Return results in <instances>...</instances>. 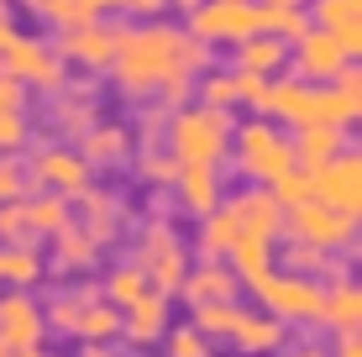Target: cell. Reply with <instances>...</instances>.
<instances>
[{"instance_id": "cell-1", "label": "cell", "mask_w": 362, "mask_h": 357, "mask_svg": "<svg viewBox=\"0 0 362 357\" xmlns=\"http://www.w3.org/2000/svg\"><path fill=\"white\" fill-rule=\"evenodd\" d=\"M205 64H210V47L194 42L184 27L142 21V27H121L116 58H110V79L127 95H158V100L179 105V100H189Z\"/></svg>"}, {"instance_id": "cell-2", "label": "cell", "mask_w": 362, "mask_h": 357, "mask_svg": "<svg viewBox=\"0 0 362 357\" xmlns=\"http://www.w3.org/2000/svg\"><path fill=\"white\" fill-rule=\"evenodd\" d=\"M257 116H273V121H289V127H352L357 110H362V84H357V69L336 84H310V79H263L252 100Z\"/></svg>"}, {"instance_id": "cell-3", "label": "cell", "mask_w": 362, "mask_h": 357, "mask_svg": "<svg viewBox=\"0 0 362 357\" xmlns=\"http://www.w3.org/2000/svg\"><path fill=\"white\" fill-rule=\"evenodd\" d=\"M231 110H216V105H184L163 121V137H168V153L173 163H205V168H221V158L231 153Z\"/></svg>"}, {"instance_id": "cell-4", "label": "cell", "mask_w": 362, "mask_h": 357, "mask_svg": "<svg viewBox=\"0 0 362 357\" xmlns=\"http://www.w3.org/2000/svg\"><path fill=\"white\" fill-rule=\"evenodd\" d=\"M252 294L268 305V315L273 321H294V326H310V321H320V310H326V284H315V279H305V274H257L252 279Z\"/></svg>"}, {"instance_id": "cell-5", "label": "cell", "mask_w": 362, "mask_h": 357, "mask_svg": "<svg viewBox=\"0 0 362 357\" xmlns=\"http://www.w3.org/2000/svg\"><path fill=\"white\" fill-rule=\"evenodd\" d=\"M231 142H236V168H242L247 179H257L263 189L279 174L294 168V142L284 137L273 121H247V127L231 131Z\"/></svg>"}, {"instance_id": "cell-6", "label": "cell", "mask_w": 362, "mask_h": 357, "mask_svg": "<svg viewBox=\"0 0 362 357\" xmlns=\"http://www.w3.org/2000/svg\"><path fill=\"white\" fill-rule=\"evenodd\" d=\"M136 268H142V279H147V289H158V294H179L184 284V242H179V231L168 226V216H153L142 226V237H136Z\"/></svg>"}, {"instance_id": "cell-7", "label": "cell", "mask_w": 362, "mask_h": 357, "mask_svg": "<svg viewBox=\"0 0 362 357\" xmlns=\"http://www.w3.org/2000/svg\"><path fill=\"white\" fill-rule=\"evenodd\" d=\"M284 231L294 242L320 247V252H352L357 247V216L336 211V205H320V200H305L294 211H284Z\"/></svg>"}, {"instance_id": "cell-8", "label": "cell", "mask_w": 362, "mask_h": 357, "mask_svg": "<svg viewBox=\"0 0 362 357\" xmlns=\"http://www.w3.org/2000/svg\"><path fill=\"white\" fill-rule=\"evenodd\" d=\"M69 64L53 53V42L47 37H11V47L0 53V74H11V79L21 84V90H64L69 84V74H64Z\"/></svg>"}, {"instance_id": "cell-9", "label": "cell", "mask_w": 362, "mask_h": 357, "mask_svg": "<svg viewBox=\"0 0 362 357\" xmlns=\"http://www.w3.org/2000/svg\"><path fill=\"white\" fill-rule=\"evenodd\" d=\"M194 42H247V37H257V0H205L199 11H189V27Z\"/></svg>"}, {"instance_id": "cell-10", "label": "cell", "mask_w": 362, "mask_h": 357, "mask_svg": "<svg viewBox=\"0 0 362 357\" xmlns=\"http://www.w3.org/2000/svg\"><path fill=\"white\" fill-rule=\"evenodd\" d=\"M289 69H294V79H310V84H336V79H346V74H352V53H346V47L336 42L331 32L310 27V32L294 42Z\"/></svg>"}, {"instance_id": "cell-11", "label": "cell", "mask_w": 362, "mask_h": 357, "mask_svg": "<svg viewBox=\"0 0 362 357\" xmlns=\"http://www.w3.org/2000/svg\"><path fill=\"white\" fill-rule=\"evenodd\" d=\"M116 42H121V27H105V16L84 21V27H69L53 37V53L74 69H90V74H105L110 58H116Z\"/></svg>"}, {"instance_id": "cell-12", "label": "cell", "mask_w": 362, "mask_h": 357, "mask_svg": "<svg viewBox=\"0 0 362 357\" xmlns=\"http://www.w3.org/2000/svg\"><path fill=\"white\" fill-rule=\"evenodd\" d=\"M310 200L336 205V211H346V216L362 211V158L352 153V147L336 153L331 163H320L315 174H310Z\"/></svg>"}, {"instance_id": "cell-13", "label": "cell", "mask_w": 362, "mask_h": 357, "mask_svg": "<svg viewBox=\"0 0 362 357\" xmlns=\"http://www.w3.org/2000/svg\"><path fill=\"white\" fill-rule=\"evenodd\" d=\"M90 174L95 168L79 158V147H64V142H47V147H37L32 153V179L42 184V189H53V194H84L90 189Z\"/></svg>"}, {"instance_id": "cell-14", "label": "cell", "mask_w": 362, "mask_h": 357, "mask_svg": "<svg viewBox=\"0 0 362 357\" xmlns=\"http://www.w3.org/2000/svg\"><path fill=\"white\" fill-rule=\"evenodd\" d=\"M226 216H231L236 237H268V242L284 237V211H279V200H273L268 189H242V194H231V200H226ZM236 237H231V242H236Z\"/></svg>"}, {"instance_id": "cell-15", "label": "cell", "mask_w": 362, "mask_h": 357, "mask_svg": "<svg viewBox=\"0 0 362 357\" xmlns=\"http://www.w3.org/2000/svg\"><path fill=\"white\" fill-rule=\"evenodd\" d=\"M42 305L32 300V294H21V289H11V294H0V341H6L11 352H27V347H42Z\"/></svg>"}, {"instance_id": "cell-16", "label": "cell", "mask_w": 362, "mask_h": 357, "mask_svg": "<svg viewBox=\"0 0 362 357\" xmlns=\"http://www.w3.org/2000/svg\"><path fill=\"white\" fill-rule=\"evenodd\" d=\"M236 289H242V279L221 257H205L199 268H184V284H179V294L189 305H226V300H236Z\"/></svg>"}, {"instance_id": "cell-17", "label": "cell", "mask_w": 362, "mask_h": 357, "mask_svg": "<svg viewBox=\"0 0 362 357\" xmlns=\"http://www.w3.org/2000/svg\"><path fill=\"white\" fill-rule=\"evenodd\" d=\"M305 16H310V27L331 32L336 42L357 58V47H362V0H315V11H305Z\"/></svg>"}, {"instance_id": "cell-18", "label": "cell", "mask_w": 362, "mask_h": 357, "mask_svg": "<svg viewBox=\"0 0 362 357\" xmlns=\"http://www.w3.org/2000/svg\"><path fill=\"white\" fill-rule=\"evenodd\" d=\"M289 142H294V168L315 174L320 163H331L336 153H346V142H352V127H299Z\"/></svg>"}, {"instance_id": "cell-19", "label": "cell", "mask_w": 362, "mask_h": 357, "mask_svg": "<svg viewBox=\"0 0 362 357\" xmlns=\"http://www.w3.org/2000/svg\"><path fill=\"white\" fill-rule=\"evenodd\" d=\"M173 189H179V205L189 216H210L221 205V168H205V163H179L173 174Z\"/></svg>"}, {"instance_id": "cell-20", "label": "cell", "mask_w": 362, "mask_h": 357, "mask_svg": "<svg viewBox=\"0 0 362 357\" xmlns=\"http://www.w3.org/2000/svg\"><path fill=\"white\" fill-rule=\"evenodd\" d=\"M163 331H168V294L147 289L136 305H127V310H121V336H127V341H136V347L158 341Z\"/></svg>"}, {"instance_id": "cell-21", "label": "cell", "mask_w": 362, "mask_h": 357, "mask_svg": "<svg viewBox=\"0 0 362 357\" xmlns=\"http://www.w3.org/2000/svg\"><path fill=\"white\" fill-rule=\"evenodd\" d=\"M74 200L84 205V237L95 242V247H110L116 242V231H121V221H127V211H121V200L116 194H105V189H84V194H74Z\"/></svg>"}, {"instance_id": "cell-22", "label": "cell", "mask_w": 362, "mask_h": 357, "mask_svg": "<svg viewBox=\"0 0 362 357\" xmlns=\"http://www.w3.org/2000/svg\"><path fill=\"white\" fill-rule=\"evenodd\" d=\"M205 100L199 105H216V110H231V105H252L257 90H263V74H242V69H226V74H205L199 79Z\"/></svg>"}, {"instance_id": "cell-23", "label": "cell", "mask_w": 362, "mask_h": 357, "mask_svg": "<svg viewBox=\"0 0 362 357\" xmlns=\"http://www.w3.org/2000/svg\"><path fill=\"white\" fill-rule=\"evenodd\" d=\"M95 90L90 84H64V90H53V127L69 131V137H84V131L95 127Z\"/></svg>"}, {"instance_id": "cell-24", "label": "cell", "mask_w": 362, "mask_h": 357, "mask_svg": "<svg viewBox=\"0 0 362 357\" xmlns=\"http://www.w3.org/2000/svg\"><path fill=\"white\" fill-rule=\"evenodd\" d=\"M231 347L247 352V357H263V352H279L284 347V321H273V315H257V310H242V321L231 326Z\"/></svg>"}, {"instance_id": "cell-25", "label": "cell", "mask_w": 362, "mask_h": 357, "mask_svg": "<svg viewBox=\"0 0 362 357\" xmlns=\"http://www.w3.org/2000/svg\"><path fill=\"white\" fill-rule=\"evenodd\" d=\"M242 74H263V79H273V74L289 69V42H279V37H247V42H236V64Z\"/></svg>"}, {"instance_id": "cell-26", "label": "cell", "mask_w": 362, "mask_h": 357, "mask_svg": "<svg viewBox=\"0 0 362 357\" xmlns=\"http://www.w3.org/2000/svg\"><path fill=\"white\" fill-rule=\"evenodd\" d=\"M284 263H289V274H305V279H315V284H341L346 279L341 257L310 247V242H289V247H284Z\"/></svg>"}, {"instance_id": "cell-27", "label": "cell", "mask_w": 362, "mask_h": 357, "mask_svg": "<svg viewBox=\"0 0 362 357\" xmlns=\"http://www.w3.org/2000/svg\"><path fill=\"white\" fill-rule=\"evenodd\" d=\"M127 147H132V142H127V131H121L116 121H95V127L79 137V158H84L90 168H110V163H121V158H127Z\"/></svg>"}, {"instance_id": "cell-28", "label": "cell", "mask_w": 362, "mask_h": 357, "mask_svg": "<svg viewBox=\"0 0 362 357\" xmlns=\"http://www.w3.org/2000/svg\"><path fill=\"white\" fill-rule=\"evenodd\" d=\"M21 205H27V226H32V237L42 242V237H53L58 226H69L74 211H69V194H21Z\"/></svg>"}, {"instance_id": "cell-29", "label": "cell", "mask_w": 362, "mask_h": 357, "mask_svg": "<svg viewBox=\"0 0 362 357\" xmlns=\"http://www.w3.org/2000/svg\"><path fill=\"white\" fill-rule=\"evenodd\" d=\"M362 321V294L352 279H341V284H326V310H320V326L331 331H357Z\"/></svg>"}, {"instance_id": "cell-30", "label": "cell", "mask_w": 362, "mask_h": 357, "mask_svg": "<svg viewBox=\"0 0 362 357\" xmlns=\"http://www.w3.org/2000/svg\"><path fill=\"white\" fill-rule=\"evenodd\" d=\"M74 336H79V341H116L121 336V310H116V305H105L100 294H95V300H84L79 321H74Z\"/></svg>"}, {"instance_id": "cell-31", "label": "cell", "mask_w": 362, "mask_h": 357, "mask_svg": "<svg viewBox=\"0 0 362 357\" xmlns=\"http://www.w3.org/2000/svg\"><path fill=\"white\" fill-rule=\"evenodd\" d=\"M257 32L279 37V42H299L310 32V16L305 6H257Z\"/></svg>"}, {"instance_id": "cell-32", "label": "cell", "mask_w": 362, "mask_h": 357, "mask_svg": "<svg viewBox=\"0 0 362 357\" xmlns=\"http://www.w3.org/2000/svg\"><path fill=\"white\" fill-rule=\"evenodd\" d=\"M53 252H58V268H90L100 247H95L90 237H84L79 221H69V226H58V231H53Z\"/></svg>"}, {"instance_id": "cell-33", "label": "cell", "mask_w": 362, "mask_h": 357, "mask_svg": "<svg viewBox=\"0 0 362 357\" xmlns=\"http://www.w3.org/2000/svg\"><path fill=\"white\" fill-rule=\"evenodd\" d=\"M142 294H147V279H142V268H136V263H121L116 274L105 279L100 300H105V305H116V310H127V305H136Z\"/></svg>"}, {"instance_id": "cell-34", "label": "cell", "mask_w": 362, "mask_h": 357, "mask_svg": "<svg viewBox=\"0 0 362 357\" xmlns=\"http://www.w3.org/2000/svg\"><path fill=\"white\" fill-rule=\"evenodd\" d=\"M236 321H242V305H236V300H226V305H194V331L205 341H226Z\"/></svg>"}, {"instance_id": "cell-35", "label": "cell", "mask_w": 362, "mask_h": 357, "mask_svg": "<svg viewBox=\"0 0 362 357\" xmlns=\"http://www.w3.org/2000/svg\"><path fill=\"white\" fill-rule=\"evenodd\" d=\"M231 237H236V226H231L226 205H216L210 216H199V252H205V257H226Z\"/></svg>"}, {"instance_id": "cell-36", "label": "cell", "mask_w": 362, "mask_h": 357, "mask_svg": "<svg viewBox=\"0 0 362 357\" xmlns=\"http://www.w3.org/2000/svg\"><path fill=\"white\" fill-rule=\"evenodd\" d=\"M37 16L47 21L53 32H69V27H84V21H95L90 11H84V0H37Z\"/></svg>"}, {"instance_id": "cell-37", "label": "cell", "mask_w": 362, "mask_h": 357, "mask_svg": "<svg viewBox=\"0 0 362 357\" xmlns=\"http://www.w3.org/2000/svg\"><path fill=\"white\" fill-rule=\"evenodd\" d=\"M136 174H142L147 184H173L179 163H173V153H163V147H158V137H147L142 158H136Z\"/></svg>"}, {"instance_id": "cell-38", "label": "cell", "mask_w": 362, "mask_h": 357, "mask_svg": "<svg viewBox=\"0 0 362 357\" xmlns=\"http://www.w3.org/2000/svg\"><path fill=\"white\" fill-rule=\"evenodd\" d=\"M268 194L279 200V211H294V205L310 200V174H305V168H289V174H279L268 184Z\"/></svg>"}, {"instance_id": "cell-39", "label": "cell", "mask_w": 362, "mask_h": 357, "mask_svg": "<svg viewBox=\"0 0 362 357\" xmlns=\"http://www.w3.org/2000/svg\"><path fill=\"white\" fill-rule=\"evenodd\" d=\"M32 137V127H27V116L21 110H0V158H11V153H21Z\"/></svg>"}, {"instance_id": "cell-40", "label": "cell", "mask_w": 362, "mask_h": 357, "mask_svg": "<svg viewBox=\"0 0 362 357\" xmlns=\"http://www.w3.org/2000/svg\"><path fill=\"white\" fill-rule=\"evenodd\" d=\"M168 357H210V341L194 326H179V331H168Z\"/></svg>"}, {"instance_id": "cell-41", "label": "cell", "mask_w": 362, "mask_h": 357, "mask_svg": "<svg viewBox=\"0 0 362 357\" xmlns=\"http://www.w3.org/2000/svg\"><path fill=\"white\" fill-rule=\"evenodd\" d=\"M21 194H27V174H21V163L0 158V205H6V200H21Z\"/></svg>"}, {"instance_id": "cell-42", "label": "cell", "mask_w": 362, "mask_h": 357, "mask_svg": "<svg viewBox=\"0 0 362 357\" xmlns=\"http://www.w3.org/2000/svg\"><path fill=\"white\" fill-rule=\"evenodd\" d=\"M21 105H27V90L11 74H0V110H21Z\"/></svg>"}, {"instance_id": "cell-43", "label": "cell", "mask_w": 362, "mask_h": 357, "mask_svg": "<svg viewBox=\"0 0 362 357\" xmlns=\"http://www.w3.org/2000/svg\"><path fill=\"white\" fill-rule=\"evenodd\" d=\"M121 11H132V16H142V21H158L168 11V0H127Z\"/></svg>"}, {"instance_id": "cell-44", "label": "cell", "mask_w": 362, "mask_h": 357, "mask_svg": "<svg viewBox=\"0 0 362 357\" xmlns=\"http://www.w3.org/2000/svg\"><path fill=\"white\" fill-rule=\"evenodd\" d=\"M331 357H362V336L357 331H336V352Z\"/></svg>"}, {"instance_id": "cell-45", "label": "cell", "mask_w": 362, "mask_h": 357, "mask_svg": "<svg viewBox=\"0 0 362 357\" xmlns=\"http://www.w3.org/2000/svg\"><path fill=\"white\" fill-rule=\"evenodd\" d=\"M121 6H127V0H84L90 16H110V11H121Z\"/></svg>"}, {"instance_id": "cell-46", "label": "cell", "mask_w": 362, "mask_h": 357, "mask_svg": "<svg viewBox=\"0 0 362 357\" xmlns=\"http://www.w3.org/2000/svg\"><path fill=\"white\" fill-rule=\"evenodd\" d=\"M21 27H16V16H11V11H6V16H0V53H6V47H11V37H16Z\"/></svg>"}, {"instance_id": "cell-47", "label": "cell", "mask_w": 362, "mask_h": 357, "mask_svg": "<svg viewBox=\"0 0 362 357\" xmlns=\"http://www.w3.org/2000/svg\"><path fill=\"white\" fill-rule=\"evenodd\" d=\"M79 357H121L116 347H110V341H84V352Z\"/></svg>"}, {"instance_id": "cell-48", "label": "cell", "mask_w": 362, "mask_h": 357, "mask_svg": "<svg viewBox=\"0 0 362 357\" xmlns=\"http://www.w3.org/2000/svg\"><path fill=\"white\" fill-rule=\"evenodd\" d=\"M289 357H331V352H326V347H315V341H305V347H294Z\"/></svg>"}, {"instance_id": "cell-49", "label": "cell", "mask_w": 362, "mask_h": 357, "mask_svg": "<svg viewBox=\"0 0 362 357\" xmlns=\"http://www.w3.org/2000/svg\"><path fill=\"white\" fill-rule=\"evenodd\" d=\"M168 6H173V11H184V16H189V11H199V6H205V0H168Z\"/></svg>"}, {"instance_id": "cell-50", "label": "cell", "mask_w": 362, "mask_h": 357, "mask_svg": "<svg viewBox=\"0 0 362 357\" xmlns=\"http://www.w3.org/2000/svg\"><path fill=\"white\" fill-rule=\"evenodd\" d=\"M16 357H42V352H37V347H27V352H16Z\"/></svg>"}, {"instance_id": "cell-51", "label": "cell", "mask_w": 362, "mask_h": 357, "mask_svg": "<svg viewBox=\"0 0 362 357\" xmlns=\"http://www.w3.org/2000/svg\"><path fill=\"white\" fill-rule=\"evenodd\" d=\"M0 357H16V352H11V347H6V341H0Z\"/></svg>"}, {"instance_id": "cell-52", "label": "cell", "mask_w": 362, "mask_h": 357, "mask_svg": "<svg viewBox=\"0 0 362 357\" xmlns=\"http://www.w3.org/2000/svg\"><path fill=\"white\" fill-rule=\"evenodd\" d=\"M21 6H37V0H21Z\"/></svg>"}]
</instances>
